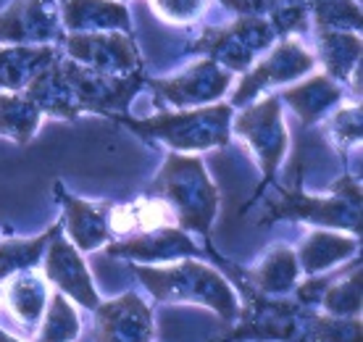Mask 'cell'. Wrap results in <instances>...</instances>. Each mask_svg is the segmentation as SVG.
I'll return each instance as SVG.
<instances>
[{"mask_svg":"<svg viewBox=\"0 0 363 342\" xmlns=\"http://www.w3.org/2000/svg\"><path fill=\"white\" fill-rule=\"evenodd\" d=\"M147 192V198H158L169 206L182 232H198L211 248V224L218 208V189L198 155L169 153Z\"/></svg>","mask_w":363,"mask_h":342,"instance_id":"obj_1","label":"cell"},{"mask_svg":"<svg viewBox=\"0 0 363 342\" xmlns=\"http://www.w3.org/2000/svg\"><path fill=\"white\" fill-rule=\"evenodd\" d=\"M135 274L147 287V292L161 303H198L213 308L224 321L240 316L235 289L208 263L184 258L166 269L155 266H135Z\"/></svg>","mask_w":363,"mask_h":342,"instance_id":"obj_2","label":"cell"},{"mask_svg":"<svg viewBox=\"0 0 363 342\" xmlns=\"http://www.w3.org/2000/svg\"><path fill=\"white\" fill-rule=\"evenodd\" d=\"M232 116L235 111L229 103H213L190 111H166L145 121H135L127 116H113L118 124L129 126L140 137L164 140L174 150H211L224 148L232 135Z\"/></svg>","mask_w":363,"mask_h":342,"instance_id":"obj_3","label":"cell"},{"mask_svg":"<svg viewBox=\"0 0 363 342\" xmlns=\"http://www.w3.org/2000/svg\"><path fill=\"white\" fill-rule=\"evenodd\" d=\"M332 198H313L300 187H277L266 203V216L261 224H272L279 219L311 221V224L347 229L353 237H361V184L353 174H345L332 184Z\"/></svg>","mask_w":363,"mask_h":342,"instance_id":"obj_4","label":"cell"},{"mask_svg":"<svg viewBox=\"0 0 363 342\" xmlns=\"http://www.w3.org/2000/svg\"><path fill=\"white\" fill-rule=\"evenodd\" d=\"M61 79L66 84V92L72 98V106L77 116L87 114H106V116H118V111H124L137 95V90L145 84V77L137 72L129 77H113V74H100L92 69H84L79 63L55 61Z\"/></svg>","mask_w":363,"mask_h":342,"instance_id":"obj_5","label":"cell"},{"mask_svg":"<svg viewBox=\"0 0 363 342\" xmlns=\"http://www.w3.org/2000/svg\"><path fill=\"white\" fill-rule=\"evenodd\" d=\"M274 37L277 32L269 24V18L240 16L227 27L206 29L190 50L206 53V58H211L227 72H247L255 55L266 50V45H272Z\"/></svg>","mask_w":363,"mask_h":342,"instance_id":"obj_6","label":"cell"},{"mask_svg":"<svg viewBox=\"0 0 363 342\" xmlns=\"http://www.w3.org/2000/svg\"><path fill=\"white\" fill-rule=\"evenodd\" d=\"M232 129H235V135L247 140L250 150L255 153L261 169H264V180L258 184V192H255V195H261L266 184L274 180L281 158L287 153V129L281 121L279 95H269L261 103L240 111L237 116H232Z\"/></svg>","mask_w":363,"mask_h":342,"instance_id":"obj_7","label":"cell"},{"mask_svg":"<svg viewBox=\"0 0 363 342\" xmlns=\"http://www.w3.org/2000/svg\"><path fill=\"white\" fill-rule=\"evenodd\" d=\"M253 314H242L240 326L221 342L240 340H274V342H311L313 314H306L295 300H266L253 292Z\"/></svg>","mask_w":363,"mask_h":342,"instance_id":"obj_8","label":"cell"},{"mask_svg":"<svg viewBox=\"0 0 363 342\" xmlns=\"http://www.w3.org/2000/svg\"><path fill=\"white\" fill-rule=\"evenodd\" d=\"M69 61L84 69L113 77H129L140 72V55L127 32H82L66 35Z\"/></svg>","mask_w":363,"mask_h":342,"instance_id":"obj_9","label":"cell"},{"mask_svg":"<svg viewBox=\"0 0 363 342\" xmlns=\"http://www.w3.org/2000/svg\"><path fill=\"white\" fill-rule=\"evenodd\" d=\"M145 84H150L174 109H200V106H213L229 90L232 72L221 69L211 58H203L172 79H153Z\"/></svg>","mask_w":363,"mask_h":342,"instance_id":"obj_10","label":"cell"},{"mask_svg":"<svg viewBox=\"0 0 363 342\" xmlns=\"http://www.w3.org/2000/svg\"><path fill=\"white\" fill-rule=\"evenodd\" d=\"M316 66V55H311L306 48L300 45L298 40H281L279 45L274 48L272 53L266 55L264 61L253 66V72H247L240 82L237 92L232 95V103L229 106H245L255 95H261L266 87H274V84H284V82H292L298 77H306Z\"/></svg>","mask_w":363,"mask_h":342,"instance_id":"obj_11","label":"cell"},{"mask_svg":"<svg viewBox=\"0 0 363 342\" xmlns=\"http://www.w3.org/2000/svg\"><path fill=\"white\" fill-rule=\"evenodd\" d=\"M61 37V18L55 0H13L0 13V43L29 45Z\"/></svg>","mask_w":363,"mask_h":342,"instance_id":"obj_12","label":"cell"},{"mask_svg":"<svg viewBox=\"0 0 363 342\" xmlns=\"http://www.w3.org/2000/svg\"><path fill=\"white\" fill-rule=\"evenodd\" d=\"M153 314L135 292L95 308V342H150Z\"/></svg>","mask_w":363,"mask_h":342,"instance_id":"obj_13","label":"cell"},{"mask_svg":"<svg viewBox=\"0 0 363 342\" xmlns=\"http://www.w3.org/2000/svg\"><path fill=\"white\" fill-rule=\"evenodd\" d=\"M43 271H45V277L53 282L55 287L66 292L72 300H77L79 306L92 308V311L100 306L98 289L92 285V277L87 266H84L82 255L69 240L61 237V232L55 234L50 245L45 248V266H43Z\"/></svg>","mask_w":363,"mask_h":342,"instance_id":"obj_14","label":"cell"},{"mask_svg":"<svg viewBox=\"0 0 363 342\" xmlns=\"http://www.w3.org/2000/svg\"><path fill=\"white\" fill-rule=\"evenodd\" d=\"M108 255L113 258H127V261H143V263H161V261H177V258H187V255H200L198 245L192 243L187 232L172 229V226H161L153 232L132 234L124 237L121 243H111Z\"/></svg>","mask_w":363,"mask_h":342,"instance_id":"obj_15","label":"cell"},{"mask_svg":"<svg viewBox=\"0 0 363 342\" xmlns=\"http://www.w3.org/2000/svg\"><path fill=\"white\" fill-rule=\"evenodd\" d=\"M55 195L64 206L66 216V232H69V243L77 250H98L100 245L111 240L108 226V206L103 203H90V200H79L69 195L61 184H55Z\"/></svg>","mask_w":363,"mask_h":342,"instance_id":"obj_16","label":"cell"},{"mask_svg":"<svg viewBox=\"0 0 363 342\" xmlns=\"http://www.w3.org/2000/svg\"><path fill=\"white\" fill-rule=\"evenodd\" d=\"M61 24L69 35L129 32V11L118 0H58Z\"/></svg>","mask_w":363,"mask_h":342,"instance_id":"obj_17","label":"cell"},{"mask_svg":"<svg viewBox=\"0 0 363 342\" xmlns=\"http://www.w3.org/2000/svg\"><path fill=\"white\" fill-rule=\"evenodd\" d=\"M279 100L290 103L292 111L298 114V118L306 126L316 124L318 118L324 116L329 109H335L342 100V90L335 79H329L327 74H316L303 84H295L290 90H284Z\"/></svg>","mask_w":363,"mask_h":342,"instance_id":"obj_18","label":"cell"},{"mask_svg":"<svg viewBox=\"0 0 363 342\" xmlns=\"http://www.w3.org/2000/svg\"><path fill=\"white\" fill-rule=\"evenodd\" d=\"M358 248H361V237H345V234L316 229L308 234V240L300 245V250L295 255H298V266H303L308 277H316L321 271L350 258Z\"/></svg>","mask_w":363,"mask_h":342,"instance_id":"obj_19","label":"cell"},{"mask_svg":"<svg viewBox=\"0 0 363 342\" xmlns=\"http://www.w3.org/2000/svg\"><path fill=\"white\" fill-rule=\"evenodd\" d=\"M298 255L290 248H274L264 258V263L255 271L242 274L245 280H240L245 287L258 289L261 295H287L298 285Z\"/></svg>","mask_w":363,"mask_h":342,"instance_id":"obj_20","label":"cell"},{"mask_svg":"<svg viewBox=\"0 0 363 342\" xmlns=\"http://www.w3.org/2000/svg\"><path fill=\"white\" fill-rule=\"evenodd\" d=\"M53 58L55 50L50 45L0 48V90H21V87H27L48 63H53Z\"/></svg>","mask_w":363,"mask_h":342,"instance_id":"obj_21","label":"cell"},{"mask_svg":"<svg viewBox=\"0 0 363 342\" xmlns=\"http://www.w3.org/2000/svg\"><path fill=\"white\" fill-rule=\"evenodd\" d=\"M318 58L327 66V77L335 82L350 79V74L361 66V37L355 32L316 29Z\"/></svg>","mask_w":363,"mask_h":342,"instance_id":"obj_22","label":"cell"},{"mask_svg":"<svg viewBox=\"0 0 363 342\" xmlns=\"http://www.w3.org/2000/svg\"><path fill=\"white\" fill-rule=\"evenodd\" d=\"M6 303H9L11 314L16 316L18 321H24L27 326H35L43 321V314L48 308V287L45 282L37 274H16L13 280L3 289Z\"/></svg>","mask_w":363,"mask_h":342,"instance_id":"obj_23","label":"cell"},{"mask_svg":"<svg viewBox=\"0 0 363 342\" xmlns=\"http://www.w3.org/2000/svg\"><path fill=\"white\" fill-rule=\"evenodd\" d=\"M169 216H172V211L166 203L145 195V198L135 200L129 206L113 208L108 216V226L111 232L116 234H143L169 226Z\"/></svg>","mask_w":363,"mask_h":342,"instance_id":"obj_24","label":"cell"},{"mask_svg":"<svg viewBox=\"0 0 363 342\" xmlns=\"http://www.w3.org/2000/svg\"><path fill=\"white\" fill-rule=\"evenodd\" d=\"M43 114L21 92H0V137L27 145L35 137Z\"/></svg>","mask_w":363,"mask_h":342,"instance_id":"obj_25","label":"cell"},{"mask_svg":"<svg viewBox=\"0 0 363 342\" xmlns=\"http://www.w3.org/2000/svg\"><path fill=\"white\" fill-rule=\"evenodd\" d=\"M58 232H61V224L50 226L48 232H43L35 240H18V237H13V240L0 243V280H9L13 274L35 269L37 263L43 261L45 248Z\"/></svg>","mask_w":363,"mask_h":342,"instance_id":"obj_26","label":"cell"},{"mask_svg":"<svg viewBox=\"0 0 363 342\" xmlns=\"http://www.w3.org/2000/svg\"><path fill=\"white\" fill-rule=\"evenodd\" d=\"M77 337H79V316L64 297V292H55L48 297L45 321L37 342H74Z\"/></svg>","mask_w":363,"mask_h":342,"instance_id":"obj_27","label":"cell"},{"mask_svg":"<svg viewBox=\"0 0 363 342\" xmlns=\"http://www.w3.org/2000/svg\"><path fill=\"white\" fill-rule=\"evenodd\" d=\"M321 306H324L327 316L358 319L361 316V266H355L347 274V280L332 282L321 295Z\"/></svg>","mask_w":363,"mask_h":342,"instance_id":"obj_28","label":"cell"},{"mask_svg":"<svg viewBox=\"0 0 363 342\" xmlns=\"http://www.w3.org/2000/svg\"><path fill=\"white\" fill-rule=\"evenodd\" d=\"M316 29L353 32L361 29V9L355 0H313Z\"/></svg>","mask_w":363,"mask_h":342,"instance_id":"obj_29","label":"cell"},{"mask_svg":"<svg viewBox=\"0 0 363 342\" xmlns=\"http://www.w3.org/2000/svg\"><path fill=\"white\" fill-rule=\"evenodd\" d=\"M311 342H361V319L313 316Z\"/></svg>","mask_w":363,"mask_h":342,"instance_id":"obj_30","label":"cell"},{"mask_svg":"<svg viewBox=\"0 0 363 342\" xmlns=\"http://www.w3.org/2000/svg\"><path fill=\"white\" fill-rule=\"evenodd\" d=\"M153 3H155V11L166 21H172V24H187L206 6V0H153Z\"/></svg>","mask_w":363,"mask_h":342,"instance_id":"obj_31","label":"cell"},{"mask_svg":"<svg viewBox=\"0 0 363 342\" xmlns=\"http://www.w3.org/2000/svg\"><path fill=\"white\" fill-rule=\"evenodd\" d=\"M332 132L340 145H353L361 140V109H342L337 111V116L332 118Z\"/></svg>","mask_w":363,"mask_h":342,"instance_id":"obj_32","label":"cell"},{"mask_svg":"<svg viewBox=\"0 0 363 342\" xmlns=\"http://www.w3.org/2000/svg\"><path fill=\"white\" fill-rule=\"evenodd\" d=\"M0 342H18V340H16V337H11L6 329H0Z\"/></svg>","mask_w":363,"mask_h":342,"instance_id":"obj_33","label":"cell"}]
</instances>
